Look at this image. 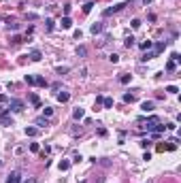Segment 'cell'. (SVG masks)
<instances>
[{
  "instance_id": "5bb4252c",
  "label": "cell",
  "mask_w": 181,
  "mask_h": 183,
  "mask_svg": "<svg viewBox=\"0 0 181 183\" xmlns=\"http://www.w3.org/2000/svg\"><path fill=\"white\" fill-rule=\"evenodd\" d=\"M151 58H156V53L153 51H145L143 56H141V62H147V60H151Z\"/></svg>"
},
{
  "instance_id": "4316f807",
  "label": "cell",
  "mask_w": 181,
  "mask_h": 183,
  "mask_svg": "<svg viewBox=\"0 0 181 183\" xmlns=\"http://www.w3.org/2000/svg\"><path fill=\"white\" fill-rule=\"evenodd\" d=\"M102 104H105V109H111V106H113V98H105V100H102Z\"/></svg>"
},
{
  "instance_id": "e0dca14e",
  "label": "cell",
  "mask_w": 181,
  "mask_h": 183,
  "mask_svg": "<svg viewBox=\"0 0 181 183\" xmlns=\"http://www.w3.org/2000/svg\"><path fill=\"white\" fill-rule=\"evenodd\" d=\"M166 70H168V73H175V70H177V62H173V60L166 62Z\"/></svg>"
},
{
  "instance_id": "4dcf8cb0",
  "label": "cell",
  "mask_w": 181,
  "mask_h": 183,
  "mask_svg": "<svg viewBox=\"0 0 181 183\" xmlns=\"http://www.w3.org/2000/svg\"><path fill=\"white\" fill-rule=\"evenodd\" d=\"M130 26H132V28H141V19H132V21H130Z\"/></svg>"
},
{
  "instance_id": "1f68e13d",
  "label": "cell",
  "mask_w": 181,
  "mask_h": 183,
  "mask_svg": "<svg viewBox=\"0 0 181 183\" xmlns=\"http://www.w3.org/2000/svg\"><path fill=\"white\" fill-rule=\"evenodd\" d=\"M26 83H28V85H34V77H32V75H26Z\"/></svg>"
},
{
  "instance_id": "277c9868",
  "label": "cell",
  "mask_w": 181,
  "mask_h": 183,
  "mask_svg": "<svg viewBox=\"0 0 181 183\" xmlns=\"http://www.w3.org/2000/svg\"><path fill=\"white\" fill-rule=\"evenodd\" d=\"M166 45H168L166 41H158L156 45H153V47H156V49H153V53H156V56H158V53H162L164 49H166Z\"/></svg>"
},
{
  "instance_id": "74e56055",
  "label": "cell",
  "mask_w": 181,
  "mask_h": 183,
  "mask_svg": "<svg viewBox=\"0 0 181 183\" xmlns=\"http://www.w3.org/2000/svg\"><path fill=\"white\" fill-rule=\"evenodd\" d=\"M30 151H38V145L36 143H30Z\"/></svg>"
},
{
  "instance_id": "9c48e42d",
  "label": "cell",
  "mask_w": 181,
  "mask_h": 183,
  "mask_svg": "<svg viewBox=\"0 0 181 183\" xmlns=\"http://www.w3.org/2000/svg\"><path fill=\"white\" fill-rule=\"evenodd\" d=\"M60 24H62V28H64V30L73 28V21H70V17H68V15H64V17H62V21H60Z\"/></svg>"
},
{
  "instance_id": "9a60e30c",
  "label": "cell",
  "mask_w": 181,
  "mask_h": 183,
  "mask_svg": "<svg viewBox=\"0 0 181 183\" xmlns=\"http://www.w3.org/2000/svg\"><path fill=\"white\" fill-rule=\"evenodd\" d=\"M58 100L60 102H68L70 100V94H68V92H62V94H58Z\"/></svg>"
},
{
  "instance_id": "f546056e",
  "label": "cell",
  "mask_w": 181,
  "mask_h": 183,
  "mask_svg": "<svg viewBox=\"0 0 181 183\" xmlns=\"http://www.w3.org/2000/svg\"><path fill=\"white\" fill-rule=\"evenodd\" d=\"M109 60H111L113 64H117V62H119V56H117V53H111V56H109Z\"/></svg>"
},
{
  "instance_id": "d590c367",
  "label": "cell",
  "mask_w": 181,
  "mask_h": 183,
  "mask_svg": "<svg viewBox=\"0 0 181 183\" xmlns=\"http://www.w3.org/2000/svg\"><path fill=\"white\" fill-rule=\"evenodd\" d=\"M28 19H30V21H36L38 15H36V13H28Z\"/></svg>"
},
{
  "instance_id": "8992f818",
  "label": "cell",
  "mask_w": 181,
  "mask_h": 183,
  "mask_svg": "<svg viewBox=\"0 0 181 183\" xmlns=\"http://www.w3.org/2000/svg\"><path fill=\"white\" fill-rule=\"evenodd\" d=\"M19 179H21L19 170H15V173H11V175H9V179H7V183H19Z\"/></svg>"
},
{
  "instance_id": "7a4b0ae2",
  "label": "cell",
  "mask_w": 181,
  "mask_h": 183,
  "mask_svg": "<svg viewBox=\"0 0 181 183\" xmlns=\"http://www.w3.org/2000/svg\"><path fill=\"white\" fill-rule=\"evenodd\" d=\"M0 123H2L4 128H9V126H13V117H11V111L9 113H4L2 117H0Z\"/></svg>"
},
{
  "instance_id": "52a82bcc",
  "label": "cell",
  "mask_w": 181,
  "mask_h": 183,
  "mask_svg": "<svg viewBox=\"0 0 181 183\" xmlns=\"http://www.w3.org/2000/svg\"><path fill=\"white\" fill-rule=\"evenodd\" d=\"M34 123H36L38 128H47V126H49V119H47V117H36Z\"/></svg>"
},
{
  "instance_id": "8fae6325",
  "label": "cell",
  "mask_w": 181,
  "mask_h": 183,
  "mask_svg": "<svg viewBox=\"0 0 181 183\" xmlns=\"http://www.w3.org/2000/svg\"><path fill=\"white\" fill-rule=\"evenodd\" d=\"M83 115H85V111L81 109V106H77V109L73 111V117H75V119H81V117H83Z\"/></svg>"
},
{
  "instance_id": "cb8c5ba5",
  "label": "cell",
  "mask_w": 181,
  "mask_h": 183,
  "mask_svg": "<svg viewBox=\"0 0 181 183\" xmlns=\"http://www.w3.org/2000/svg\"><path fill=\"white\" fill-rule=\"evenodd\" d=\"M124 45L128 47V49H130V47H134V36H128V39L124 41Z\"/></svg>"
},
{
  "instance_id": "5b68a950",
  "label": "cell",
  "mask_w": 181,
  "mask_h": 183,
  "mask_svg": "<svg viewBox=\"0 0 181 183\" xmlns=\"http://www.w3.org/2000/svg\"><path fill=\"white\" fill-rule=\"evenodd\" d=\"M158 121H160V119H158V117H156V115H153V117H151V119H149V121H147V123H145V126H143V128H145V130H147V132H151V130H153V126H156V123H158Z\"/></svg>"
},
{
  "instance_id": "ab89813d",
  "label": "cell",
  "mask_w": 181,
  "mask_h": 183,
  "mask_svg": "<svg viewBox=\"0 0 181 183\" xmlns=\"http://www.w3.org/2000/svg\"><path fill=\"white\" fill-rule=\"evenodd\" d=\"M151 2V0H143V4H145V7H147V4H149Z\"/></svg>"
},
{
  "instance_id": "f35d334b",
  "label": "cell",
  "mask_w": 181,
  "mask_h": 183,
  "mask_svg": "<svg viewBox=\"0 0 181 183\" xmlns=\"http://www.w3.org/2000/svg\"><path fill=\"white\" fill-rule=\"evenodd\" d=\"M24 183H36V179H34V177H30V179H26Z\"/></svg>"
},
{
  "instance_id": "f1b7e54d",
  "label": "cell",
  "mask_w": 181,
  "mask_h": 183,
  "mask_svg": "<svg viewBox=\"0 0 181 183\" xmlns=\"http://www.w3.org/2000/svg\"><path fill=\"white\" fill-rule=\"evenodd\" d=\"M166 92H168V94H177V85H168V87H166Z\"/></svg>"
},
{
  "instance_id": "d4e9b609",
  "label": "cell",
  "mask_w": 181,
  "mask_h": 183,
  "mask_svg": "<svg viewBox=\"0 0 181 183\" xmlns=\"http://www.w3.org/2000/svg\"><path fill=\"white\" fill-rule=\"evenodd\" d=\"M139 47H141V49H143V51H147V49H149V47H153V43H151V41H147V43H141Z\"/></svg>"
},
{
  "instance_id": "44dd1931",
  "label": "cell",
  "mask_w": 181,
  "mask_h": 183,
  "mask_svg": "<svg viewBox=\"0 0 181 183\" xmlns=\"http://www.w3.org/2000/svg\"><path fill=\"white\" fill-rule=\"evenodd\" d=\"M51 115H53V109H51V106H45V109H43V117H47V119H49Z\"/></svg>"
},
{
  "instance_id": "d6a6232c",
  "label": "cell",
  "mask_w": 181,
  "mask_h": 183,
  "mask_svg": "<svg viewBox=\"0 0 181 183\" xmlns=\"http://www.w3.org/2000/svg\"><path fill=\"white\" fill-rule=\"evenodd\" d=\"M132 100H134L132 94H124V102H132Z\"/></svg>"
},
{
  "instance_id": "4fadbf2b",
  "label": "cell",
  "mask_w": 181,
  "mask_h": 183,
  "mask_svg": "<svg viewBox=\"0 0 181 183\" xmlns=\"http://www.w3.org/2000/svg\"><path fill=\"white\" fill-rule=\"evenodd\" d=\"M34 85H41V87H47V79H45V77H34Z\"/></svg>"
},
{
  "instance_id": "484cf974",
  "label": "cell",
  "mask_w": 181,
  "mask_h": 183,
  "mask_svg": "<svg viewBox=\"0 0 181 183\" xmlns=\"http://www.w3.org/2000/svg\"><path fill=\"white\" fill-rule=\"evenodd\" d=\"M30 100H32V104H34V106H41V100H38V96H36V94H32V96H30Z\"/></svg>"
},
{
  "instance_id": "836d02e7",
  "label": "cell",
  "mask_w": 181,
  "mask_h": 183,
  "mask_svg": "<svg viewBox=\"0 0 181 183\" xmlns=\"http://www.w3.org/2000/svg\"><path fill=\"white\" fill-rule=\"evenodd\" d=\"M81 160H83V158H81V153H75V155H73V162H75V164L81 162Z\"/></svg>"
},
{
  "instance_id": "3957f363",
  "label": "cell",
  "mask_w": 181,
  "mask_h": 183,
  "mask_svg": "<svg viewBox=\"0 0 181 183\" xmlns=\"http://www.w3.org/2000/svg\"><path fill=\"white\" fill-rule=\"evenodd\" d=\"M126 7V4H115V7H111V9H105V13H102V15H105V17H109V15H113V13H117V11H122Z\"/></svg>"
},
{
  "instance_id": "83f0119b",
  "label": "cell",
  "mask_w": 181,
  "mask_h": 183,
  "mask_svg": "<svg viewBox=\"0 0 181 183\" xmlns=\"http://www.w3.org/2000/svg\"><path fill=\"white\" fill-rule=\"evenodd\" d=\"M130 79H132V75H122L119 81H122V83H130Z\"/></svg>"
},
{
  "instance_id": "d6986e66",
  "label": "cell",
  "mask_w": 181,
  "mask_h": 183,
  "mask_svg": "<svg viewBox=\"0 0 181 183\" xmlns=\"http://www.w3.org/2000/svg\"><path fill=\"white\" fill-rule=\"evenodd\" d=\"M92 9H94V2H92V0H87V2L83 4V13H90Z\"/></svg>"
},
{
  "instance_id": "30bf717a",
  "label": "cell",
  "mask_w": 181,
  "mask_h": 183,
  "mask_svg": "<svg viewBox=\"0 0 181 183\" xmlns=\"http://www.w3.org/2000/svg\"><path fill=\"white\" fill-rule=\"evenodd\" d=\"M41 58H43V56H41V51H38V49H32V51H30V60H32V62H41Z\"/></svg>"
},
{
  "instance_id": "7402d4cb",
  "label": "cell",
  "mask_w": 181,
  "mask_h": 183,
  "mask_svg": "<svg viewBox=\"0 0 181 183\" xmlns=\"http://www.w3.org/2000/svg\"><path fill=\"white\" fill-rule=\"evenodd\" d=\"M45 28H47L49 32H51L53 28H56V26H53V19H51V17H47V19H45Z\"/></svg>"
},
{
  "instance_id": "7c38bea8",
  "label": "cell",
  "mask_w": 181,
  "mask_h": 183,
  "mask_svg": "<svg viewBox=\"0 0 181 183\" xmlns=\"http://www.w3.org/2000/svg\"><path fill=\"white\" fill-rule=\"evenodd\" d=\"M90 32H92V34H100V32H102V24H92Z\"/></svg>"
},
{
  "instance_id": "6da1fadb",
  "label": "cell",
  "mask_w": 181,
  "mask_h": 183,
  "mask_svg": "<svg viewBox=\"0 0 181 183\" xmlns=\"http://www.w3.org/2000/svg\"><path fill=\"white\" fill-rule=\"evenodd\" d=\"M7 109H9V111H13V113H21V111L26 109V104H24V100H19V98H11Z\"/></svg>"
},
{
  "instance_id": "8d00e7d4",
  "label": "cell",
  "mask_w": 181,
  "mask_h": 183,
  "mask_svg": "<svg viewBox=\"0 0 181 183\" xmlns=\"http://www.w3.org/2000/svg\"><path fill=\"white\" fill-rule=\"evenodd\" d=\"M4 113H9V109H7V106H2V104H0V117H2Z\"/></svg>"
},
{
  "instance_id": "ba28073f",
  "label": "cell",
  "mask_w": 181,
  "mask_h": 183,
  "mask_svg": "<svg viewBox=\"0 0 181 183\" xmlns=\"http://www.w3.org/2000/svg\"><path fill=\"white\" fill-rule=\"evenodd\" d=\"M153 106H156V104H153L151 100H145L143 104H141V109H143L145 113H151V111H153Z\"/></svg>"
},
{
  "instance_id": "603a6c76",
  "label": "cell",
  "mask_w": 181,
  "mask_h": 183,
  "mask_svg": "<svg viewBox=\"0 0 181 183\" xmlns=\"http://www.w3.org/2000/svg\"><path fill=\"white\" fill-rule=\"evenodd\" d=\"M68 70H70V66H58V68H56V73H58V75H66Z\"/></svg>"
},
{
  "instance_id": "e575fe53",
  "label": "cell",
  "mask_w": 181,
  "mask_h": 183,
  "mask_svg": "<svg viewBox=\"0 0 181 183\" xmlns=\"http://www.w3.org/2000/svg\"><path fill=\"white\" fill-rule=\"evenodd\" d=\"M13 43H15V45H19V43H24V39L17 34V36H13Z\"/></svg>"
},
{
  "instance_id": "2e32d148",
  "label": "cell",
  "mask_w": 181,
  "mask_h": 183,
  "mask_svg": "<svg viewBox=\"0 0 181 183\" xmlns=\"http://www.w3.org/2000/svg\"><path fill=\"white\" fill-rule=\"evenodd\" d=\"M26 134H28V136H36V134H38V128L28 126V128H26Z\"/></svg>"
},
{
  "instance_id": "ffe728a7",
  "label": "cell",
  "mask_w": 181,
  "mask_h": 183,
  "mask_svg": "<svg viewBox=\"0 0 181 183\" xmlns=\"http://www.w3.org/2000/svg\"><path fill=\"white\" fill-rule=\"evenodd\" d=\"M77 56H79V58H85V56H87V49H85L83 45H81V47H77Z\"/></svg>"
},
{
  "instance_id": "ac0fdd59",
  "label": "cell",
  "mask_w": 181,
  "mask_h": 183,
  "mask_svg": "<svg viewBox=\"0 0 181 183\" xmlns=\"http://www.w3.org/2000/svg\"><path fill=\"white\" fill-rule=\"evenodd\" d=\"M58 168H60V170H68V168H70V162H68V160H62V162L58 164Z\"/></svg>"
}]
</instances>
